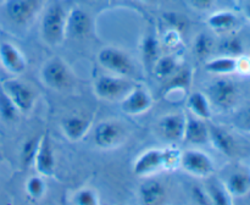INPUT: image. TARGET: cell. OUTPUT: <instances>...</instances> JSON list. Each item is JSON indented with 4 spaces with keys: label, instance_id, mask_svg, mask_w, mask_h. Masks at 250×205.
I'll return each instance as SVG.
<instances>
[{
    "label": "cell",
    "instance_id": "obj_1",
    "mask_svg": "<svg viewBox=\"0 0 250 205\" xmlns=\"http://www.w3.org/2000/svg\"><path fill=\"white\" fill-rule=\"evenodd\" d=\"M66 17L67 12L62 5L54 1L44 11L41 21V34L49 45H59L66 38Z\"/></svg>",
    "mask_w": 250,
    "mask_h": 205
},
{
    "label": "cell",
    "instance_id": "obj_2",
    "mask_svg": "<svg viewBox=\"0 0 250 205\" xmlns=\"http://www.w3.org/2000/svg\"><path fill=\"white\" fill-rule=\"evenodd\" d=\"M1 89L20 114H28L37 102V93L29 84L19 78H7L1 82Z\"/></svg>",
    "mask_w": 250,
    "mask_h": 205
},
{
    "label": "cell",
    "instance_id": "obj_3",
    "mask_svg": "<svg viewBox=\"0 0 250 205\" xmlns=\"http://www.w3.org/2000/svg\"><path fill=\"white\" fill-rule=\"evenodd\" d=\"M239 87L229 78H219L208 87L207 95L212 106L229 111L236 106L239 99Z\"/></svg>",
    "mask_w": 250,
    "mask_h": 205
},
{
    "label": "cell",
    "instance_id": "obj_4",
    "mask_svg": "<svg viewBox=\"0 0 250 205\" xmlns=\"http://www.w3.org/2000/svg\"><path fill=\"white\" fill-rule=\"evenodd\" d=\"M42 9V0H5L4 16L14 26L23 27L31 23Z\"/></svg>",
    "mask_w": 250,
    "mask_h": 205
},
{
    "label": "cell",
    "instance_id": "obj_5",
    "mask_svg": "<svg viewBox=\"0 0 250 205\" xmlns=\"http://www.w3.org/2000/svg\"><path fill=\"white\" fill-rule=\"evenodd\" d=\"M98 61L110 73L121 77H129L136 70L132 59L121 49L114 46L103 48L98 54Z\"/></svg>",
    "mask_w": 250,
    "mask_h": 205
},
{
    "label": "cell",
    "instance_id": "obj_6",
    "mask_svg": "<svg viewBox=\"0 0 250 205\" xmlns=\"http://www.w3.org/2000/svg\"><path fill=\"white\" fill-rule=\"evenodd\" d=\"M41 78L46 87L54 90L66 89L72 83L70 68L58 56L49 59L44 63L41 71Z\"/></svg>",
    "mask_w": 250,
    "mask_h": 205
},
{
    "label": "cell",
    "instance_id": "obj_7",
    "mask_svg": "<svg viewBox=\"0 0 250 205\" xmlns=\"http://www.w3.org/2000/svg\"><path fill=\"white\" fill-rule=\"evenodd\" d=\"M133 85L127 78L116 75H102L95 80L94 93L100 99H122Z\"/></svg>",
    "mask_w": 250,
    "mask_h": 205
},
{
    "label": "cell",
    "instance_id": "obj_8",
    "mask_svg": "<svg viewBox=\"0 0 250 205\" xmlns=\"http://www.w3.org/2000/svg\"><path fill=\"white\" fill-rule=\"evenodd\" d=\"M189 175L194 177H210L215 172V164L209 155L199 149H187L182 151L181 165Z\"/></svg>",
    "mask_w": 250,
    "mask_h": 205
},
{
    "label": "cell",
    "instance_id": "obj_9",
    "mask_svg": "<svg viewBox=\"0 0 250 205\" xmlns=\"http://www.w3.org/2000/svg\"><path fill=\"white\" fill-rule=\"evenodd\" d=\"M126 132L124 126L115 120H106L98 123L93 133L94 144L100 149H112L125 141Z\"/></svg>",
    "mask_w": 250,
    "mask_h": 205
},
{
    "label": "cell",
    "instance_id": "obj_10",
    "mask_svg": "<svg viewBox=\"0 0 250 205\" xmlns=\"http://www.w3.org/2000/svg\"><path fill=\"white\" fill-rule=\"evenodd\" d=\"M55 154H54L53 144L48 133L39 137L38 148L33 159V166L37 173L43 177H51L55 172Z\"/></svg>",
    "mask_w": 250,
    "mask_h": 205
},
{
    "label": "cell",
    "instance_id": "obj_11",
    "mask_svg": "<svg viewBox=\"0 0 250 205\" xmlns=\"http://www.w3.org/2000/svg\"><path fill=\"white\" fill-rule=\"evenodd\" d=\"M153 105V98L144 87H133L121 99V109L127 115H141Z\"/></svg>",
    "mask_w": 250,
    "mask_h": 205
},
{
    "label": "cell",
    "instance_id": "obj_12",
    "mask_svg": "<svg viewBox=\"0 0 250 205\" xmlns=\"http://www.w3.org/2000/svg\"><path fill=\"white\" fill-rule=\"evenodd\" d=\"M0 63L7 72L16 76L23 73L27 68L24 55L10 41L0 43Z\"/></svg>",
    "mask_w": 250,
    "mask_h": 205
},
{
    "label": "cell",
    "instance_id": "obj_13",
    "mask_svg": "<svg viewBox=\"0 0 250 205\" xmlns=\"http://www.w3.org/2000/svg\"><path fill=\"white\" fill-rule=\"evenodd\" d=\"M92 31V19L83 9L75 7L66 17V37L83 38Z\"/></svg>",
    "mask_w": 250,
    "mask_h": 205
},
{
    "label": "cell",
    "instance_id": "obj_14",
    "mask_svg": "<svg viewBox=\"0 0 250 205\" xmlns=\"http://www.w3.org/2000/svg\"><path fill=\"white\" fill-rule=\"evenodd\" d=\"M160 170H163V149H149L133 164V173L138 177H148Z\"/></svg>",
    "mask_w": 250,
    "mask_h": 205
},
{
    "label": "cell",
    "instance_id": "obj_15",
    "mask_svg": "<svg viewBox=\"0 0 250 205\" xmlns=\"http://www.w3.org/2000/svg\"><path fill=\"white\" fill-rule=\"evenodd\" d=\"M186 126V115L168 114L159 121V131L161 137L168 143L182 141Z\"/></svg>",
    "mask_w": 250,
    "mask_h": 205
},
{
    "label": "cell",
    "instance_id": "obj_16",
    "mask_svg": "<svg viewBox=\"0 0 250 205\" xmlns=\"http://www.w3.org/2000/svg\"><path fill=\"white\" fill-rule=\"evenodd\" d=\"M186 143L202 145L209 143V124L205 120L195 116H186V126L183 139Z\"/></svg>",
    "mask_w": 250,
    "mask_h": 205
},
{
    "label": "cell",
    "instance_id": "obj_17",
    "mask_svg": "<svg viewBox=\"0 0 250 205\" xmlns=\"http://www.w3.org/2000/svg\"><path fill=\"white\" fill-rule=\"evenodd\" d=\"M209 143L227 156H232L237 150V143L233 136L217 124H209Z\"/></svg>",
    "mask_w": 250,
    "mask_h": 205
},
{
    "label": "cell",
    "instance_id": "obj_18",
    "mask_svg": "<svg viewBox=\"0 0 250 205\" xmlns=\"http://www.w3.org/2000/svg\"><path fill=\"white\" fill-rule=\"evenodd\" d=\"M224 183L232 198L244 197L250 193V168H236L227 176Z\"/></svg>",
    "mask_w": 250,
    "mask_h": 205
},
{
    "label": "cell",
    "instance_id": "obj_19",
    "mask_svg": "<svg viewBox=\"0 0 250 205\" xmlns=\"http://www.w3.org/2000/svg\"><path fill=\"white\" fill-rule=\"evenodd\" d=\"M92 127V119L85 116H70L62 120L61 129L67 139L78 142L88 133Z\"/></svg>",
    "mask_w": 250,
    "mask_h": 205
},
{
    "label": "cell",
    "instance_id": "obj_20",
    "mask_svg": "<svg viewBox=\"0 0 250 205\" xmlns=\"http://www.w3.org/2000/svg\"><path fill=\"white\" fill-rule=\"evenodd\" d=\"M187 106L190 114L202 120H210L212 116V105L207 94L202 92H193L187 98Z\"/></svg>",
    "mask_w": 250,
    "mask_h": 205
},
{
    "label": "cell",
    "instance_id": "obj_21",
    "mask_svg": "<svg viewBox=\"0 0 250 205\" xmlns=\"http://www.w3.org/2000/svg\"><path fill=\"white\" fill-rule=\"evenodd\" d=\"M205 70L217 76H227L237 72V58L221 55L205 62Z\"/></svg>",
    "mask_w": 250,
    "mask_h": 205
},
{
    "label": "cell",
    "instance_id": "obj_22",
    "mask_svg": "<svg viewBox=\"0 0 250 205\" xmlns=\"http://www.w3.org/2000/svg\"><path fill=\"white\" fill-rule=\"evenodd\" d=\"M208 26L216 32H226L234 28L238 22V17L234 12L229 10L214 12L208 17Z\"/></svg>",
    "mask_w": 250,
    "mask_h": 205
},
{
    "label": "cell",
    "instance_id": "obj_23",
    "mask_svg": "<svg viewBox=\"0 0 250 205\" xmlns=\"http://www.w3.org/2000/svg\"><path fill=\"white\" fill-rule=\"evenodd\" d=\"M139 197L144 204H158L165 197V187L159 181H146L139 188Z\"/></svg>",
    "mask_w": 250,
    "mask_h": 205
},
{
    "label": "cell",
    "instance_id": "obj_24",
    "mask_svg": "<svg viewBox=\"0 0 250 205\" xmlns=\"http://www.w3.org/2000/svg\"><path fill=\"white\" fill-rule=\"evenodd\" d=\"M207 189L208 195H209L210 200H211V204H217V205H229L233 202V198L229 194V192L227 190L226 185L221 181H212L208 184Z\"/></svg>",
    "mask_w": 250,
    "mask_h": 205
},
{
    "label": "cell",
    "instance_id": "obj_25",
    "mask_svg": "<svg viewBox=\"0 0 250 205\" xmlns=\"http://www.w3.org/2000/svg\"><path fill=\"white\" fill-rule=\"evenodd\" d=\"M190 83H192V71L189 68H182L180 71H176L172 76L168 80L167 84L165 87V93L166 94H170V93H176L177 90H187L190 87Z\"/></svg>",
    "mask_w": 250,
    "mask_h": 205
},
{
    "label": "cell",
    "instance_id": "obj_26",
    "mask_svg": "<svg viewBox=\"0 0 250 205\" xmlns=\"http://www.w3.org/2000/svg\"><path fill=\"white\" fill-rule=\"evenodd\" d=\"M178 62L173 56H163L153 65V72L158 78H170L177 71Z\"/></svg>",
    "mask_w": 250,
    "mask_h": 205
},
{
    "label": "cell",
    "instance_id": "obj_27",
    "mask_svg": "<svg viewBox=\"0 0 250 205\" xmlns=\"http://www.w3.org/2000/svg\"><path fill=\"white\" fill-rule=\"evenodd\" d=\"M182 150L175 145L166 146L163 149V170L172 171L180 167Z\"/></svg>",
    "mask_w": 250,
    "mask_h": 205
},
{
    "label": "cell",
    "instance_id": "obj_28",
    "mask_svg": "<svg viewBox=\"0 0 250 205\" xmlns=\"http://www.w3.org/2000/svg\"><path fill=\"white\" fill-rule=\"evenodd\" d=\"M142 54L143 59L146 60V65L153 66L154 62L159 58V44L155 36H146L143 39V45H142Z\"/></svg>",
    "mask_w": 250,
    "mask_h": 205
},
{
    "label": "cell",
    "instance_id": "obj_29",
    "mask_svg": "<svg viewBox=\"0 0 250 205\" xmlns=\"http://www.w3.org/2000/svg\"><path fill=\"white\" fill-rule=\"evenodd\" d=\"M45 182H44V177L41 175L31 176L26 182V193L31 199L38 200L45 193Z\"/></svg>",
    "mask_w": 250,
    "mask_h": 205
},
{
    "label": "cell",
    "instance_id": "obj_30",
    "mask_svg": "<svg viewBox=\"0 0 250 205\" xmlns=\"http://www.w3.org/2000/svg\"><path fill=\"white\" fill-rule=\"evenodd\" d=\"M219 51L222 54V55L232 56V58H238V56L243 55L244 54L243 43H242L241 39L236 38V37L225 39V41H222V43L220 44Z\"/></svg>",
    "mask_w": 250,
    "mask_h": 205
},
{
    "label": "cell",
    "instance_id": "obj_31",
    "mask_svg": "<svg viewBox=\"0 0 250 205\" xmlns=\"http://www.w3.org/2000/svg\"><path fill=\"white\" fill-rule=\"evenodd\" d=\"M212 48H214V41L211 37L208 34H199L194 41V53L199 59H205L211 54Z\"/></svg>",
    "mask_w": 250,
    "mask_h": 205
},
{
    "label": "cell",
    "instance_id": "obj_32",
    "mask_svg": "<svg viewBox=\"0 0 250 205\" xmlns=\"http://www.w3.org/2000/svg\"><path fill=\"white\" fill-rule=\"evenodd\" d=\"M72 203L78 205H98L99 197H98V193L92 188H82L75 193Z\"/></svg>",
    "mask_w": 250,
    "mask_h": 205
},
{
    "label": "cell",
    "instance_id": "obj_33",
    "mask_svg": "<svg viewBox=\"0 0 250 205\" xmlns=\"http://www.w3.org/2000/svg\"><path fill=\"white\" fill-rule=\"evenodd\" d=\"M20 112L11 102V100L7 98L4 90L0 87V116L5 120H15Z\"/></svg>",
    "mask_w": 250,
    "mask_h": 205
},
{
    "label": "cell",
    "instance_id": "obj_34",
    "mask_svg": "<svg viewBox=\"0 0 250 205\" xmlns=\"http://www.w3.org/2000/svg\"><path fill=\"white\" fill-rule=\"evenodd\" d=\"M39 138H32L23 144L21 150V159L23 165H33V159L38 148Z\"/></svg>",
    "mask_w": 250,
    "mask_h": 205
},
{
    "label": "cell",
    "instance_id": "obj_35",
    "mask_svg": "<svg viewBox=\"0 0 250 205\" xmlns=\"http://www.w3.org/2000/svg\"><path fill=\"white\" fill-rule=\"evenodd\" d=\"M181 38H182V37H181V32L178 31V29L171 27L170 29H167V31L164 33L163 43L166 48L175 49L181 44Z\"/></svg>",
    "mask_w": 250,
    "mask_h": 205
},
{
    "label": "cell",
    "instance_id": "obj_36",
    "mask_svg": "<svg viewBox=\"0 0 250 205\" xmlns=\"http://www.w3.org/2000/svg\"><path fill=\"white\" fill-rule=\"evenodd\" d=\"M234 126L242 131L250 133V104L237 115L234 119Z\"/></svg>",
    "mask_w": 250,
    "mask_h": 205
},
{
    "label": "cell",
    "instance_id": "obj_37",
    "mask_svg": "<svg viewBox=\"0 0 250 205\" xmlns=\"http://www.w3.org/2000/svg\"><path fill=\"white\" fill-rule=\"evenodd\" d=\"M192 194L193 198H194V202L198 203V204H211V200H210L205 188L194 187L192 189Z\"/></svg>",
    "mask_w": 250,
    "mask_h": 205
},
{
    "label": "cell",
    "instance_id": "obj_38",
    "mask_svg": "<svg viewBox=\"0 0 250 205\" xmlns=\"http://www.w3.org/2000/svg\"><path fill=\"white\" fill-rule=\"evenodd\" d=\"M237 72L241 75H250V56L243 54L237 58Z\"/></svg>",
    "mask_w": 250,
    "mask_h": 205
},
{
    "label": "cell",
    "instance_id": "obj_39",
    "mask_svg": "<svg viewBox=\"0 0 250 205\" xmlns=\"http://www.w3.org/2000/svg\"><path fill=\"white\" fill-rule=\"evenodd\" d=\"M192 5L199 10H208L214 5L215 0H190Z\"/></svg>",
    "mask_w": 250,
    "mask_h": 205
},
{
    "label": "cell",
    "instance_id": "obj_40",
    "mask_svg": "<svg viewBox=\"0 0 250 205\" xmlns=\"http://www.w3.org/2000/svg\"><path fill=\"white\" fill-rule=\"evenodd\" d=\"M244 14H246V17L250 22V2H248V4L246 5V7H244Z\"/></svg>",
    "mask_w": 250,
    "mask_h": 205
},
{
    "label": "cell",
    "instance_id": "obj_41",
    "mask_svg": "<svg viewBox=\"0 0 250 205\" xmlns=\"http://www.w3.org/2000/svg\"><path fill=\"white\" fill-rule=\"evenodd\" d=\"M142 1H151V0H142Z\"/></svg>",
    "mask_w": 250,
    "mask_h": 205
}]
</instances>
